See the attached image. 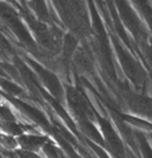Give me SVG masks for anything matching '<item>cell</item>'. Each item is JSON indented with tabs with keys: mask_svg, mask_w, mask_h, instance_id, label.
<instances>
[{
	"mask_svg": "<svg viewBox=\"0 0 152 158\" xmlns=\"http://www.w3.org/2000/svg\"><path fill=\"white\" fill-rule=\"evenodd\" d=\"M0 145L6 151H14L19 148L17 137H13L7 133H1V132H0Z\"/></svg>",
	"mask_w": 152,
	"mask_h": 158,
	"instance_id": "6da1fadb",
	"label": "cell"
},
{
	"mask_svg": "<svg viewBox=\"0 0 152 158\" xmlns=\"http://www.w3.org/2000/svg\"><path fill=\"white\" fill-rule=\"evenodd\" d=\"M32 7L35 8L40 16L47 15V10H45V5H44V0H30Z\"/></svg>",
	"mask_w": 152,
	"mask_h": 158,
	"instance_id": "7a4b0ae2",
	"label": "cell"
},
{
	"mask_svg": "<svg viewBox=\"0 0 152 158\" xmlns=\"http://www.w3.org/2000/svg\"><path fill=\"white\" fill-rule=\"evenodd\" d=\"M1 1H4V2H6L8 5H11V6H13L14 8H17L18 11H20V10H23V7L20 6V4L18 2V0H1ZM24 0H20V2H23Z\"/></svg>",
	"mask_w": 152,
	"mask_h": 158,
	"instance_id": "3957f363",
	"label": "cell"
}]
</instances>
